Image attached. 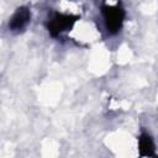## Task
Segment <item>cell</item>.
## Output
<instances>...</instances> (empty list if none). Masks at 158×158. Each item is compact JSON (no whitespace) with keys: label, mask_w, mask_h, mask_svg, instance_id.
I'll use <instances>...</instances> for the list:
<instances>
[{"label":"cell","mask_w":158,"mask_h":158,"mask_svg":"<svg viewBox=\"0 0 158 158\" xmlns=\"http://www.w3.org/2000/svg\"><path fill=\"white\" fill-rule=\"evenodd\" d=\"M101 15H102L104 23L109 33L115 35L120 32V30L122 28L123 21H125V16H126L125 10L121 6V4H115V5L102 4Z\"/></svg>","instance_id":"6da1fadb"},{"label":"cell","mask_w":158,"mask_h":158,"mask_svg":"<svg viewBox=\"0 0 158 158\" xmlns=\"http://www.w3.org/2000/svg\"><path fill=\"white\" fill-rule=\"evenodd\" d=\"M78 20H79L78 15L64 14V12H53L48 17V20L46 22V27L52 37H57L60 33L72 30Z\"/></svg>","instance_id":"7a4b0ae2"},{"label":"cell","mask_w":158,"mask_h":158,"mask_svg":"<svg viewBox=\"0 0 158 158\" xmlns=\"http://www.w3.org/2000/svg\"><path fill=\"white\" fill-rule=\"evenodd\" d=\"M31 21V11L26 6H20L12 14L9 21V28L12 32H21L23 31Z\"/></svg>","instance_id":"3957f363"},{"label":"cell","mask_w":158,"mask_h":158,"mask_svg":"<svg viewBox=\"0 0 158 158\" xmlns=\"http://www.w3.org/2000/svg\"><path fill=\"white\" fill-rule=\"evenodd\" d=\"M138 154H139V158L153 157L154 154V142L151 135L146 132L141 133L138 137Z\"/></svg>","instance_id":"277c9868"},{"label":"cell","mask_w":158,"mask_h":158,"mask_svg":"<svg viewBox=\"0 0 158 158\" xmlns=\"http://www.w3.org/2000/svg\"><path fill=\"white\" fill-rule=\"evenodd\" d=\"M154 158H158V157H154Z\"/></svg>","instance_id":"5b68a950"}]
</instances>
